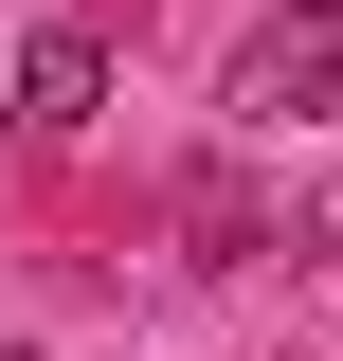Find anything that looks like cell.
<instances>
[{
	"label": "cell",
	"mask_w": 343,
	"mask_h": 361,
	"mask_svg": "<svg viewBox=\"0 0 343 361\" xmlns=\"http://www.w3.org/2000/svg\"><path fill=\"white\" fill-rule=\"evenodd\" d=\"M343 109V18H271L235 54V127H325Z\"/></svg>",
	"instance_id": "6da1fadb"
},
{
	"label": "cell",
	"mask_w": 343,
	"mask_h": 361,
	"mask_svg": "<svg viewBox=\"0 0 343 361\" xmlns=\"http://www.w3.org/2000/svg\"><path fill=\"white\" fill-rule=\"evenodd\" d=\"M109 109V18H37L18 37V127H90Z\"/></svg>",
	"instance_id": "7a4b0ae2"
},
{
	"label": "cell",
	"mask_w": 343,
	"mask_h": 361,
	"mask_svg": "<svg viewBox=\"0 0 343 361\" xmlns=\"http://www.w3.org/2000/svg\"><path fill=\"white\" fill-rule=\"evenodd\" d=\"M181 235H199V253L235 271V253H253V180H235V163H199V199H181Z\"/></svg>",
	"instance_id": "3957f363"
}]
</instances>
